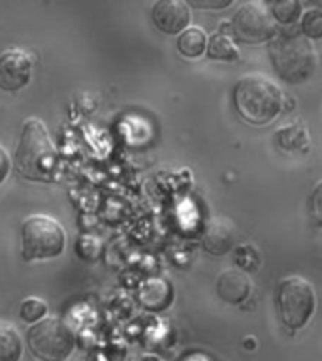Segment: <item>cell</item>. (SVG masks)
<instances>
[{
	"mask_svg": "<svg viewBox=\"0 0 322 361\" xmlns=\"http://www.w3.org/2000/svg\"><path fill=\"white\" fill-rule=\"evenodd\" d=\"M56 149L45 124L38 118H28L23 126L16 149V171L25 179L49 183L56 169Z\"/></svg>",
	"mask_w": 322,
	"mask_h": 361,
	"instance_id": "6da1fadb",
	"label": "cell"
},
{
	"mask_svg": "<svg viewBox=\"0 0 322 361\" xmlns=\"http://www.w3.org/2000/svg\"><path fill=\"white\" fill-rule=\"evenodd\" d=\"M271 64L279 78L287 83H304L313 75L316 66V53L304 34L292 28L277 32L268 45Z\"/></svg>",
	"mask_w": 322,
	"mask_h": 361,
	"instance_id": "7a4b0ae2",
	"label": "cell"
},
{
	"mask_svg": "<svg viewBox=\"0 0 322 361\" xmlns=\"http://www.w3.org/2000/svg\"><path fill=\"white\" fill-rule=\"evenodd\" d=\"M234 106L243 121L254 126H264L281 113L282 92L271 79L251 73L237 81Z\"/></svg>",
	"mask_w": 322,
	"mask_h": 361,
	"instance_id": "3957f363",
	"label": "cell"
},
{
	"mask_svg": "<svg viewBox=\"0 0 322 361\" xmlns=\"http://www.w3.org/2000/svg\"><path fill=\"white\" fill-rule=\"evenodd\" d=\"M27 344L38 361H66L76 348V333L61 318H42L28 329Z\"/></svg>",
	"mask_w": 322,
	"mask_h": 361,
	"instance_id": "277c9868",
	"label": "cell"
},
{
	"mask_svg": "<svg viewBox=\"0 0 322 361\" xmlns=\"http://www.w3.org/2000/svg\"><path fill=\"white\" fill-rule=\"evenodd\" d=\"M66 245L62 226L51 216L32 214L21 224V252L25 259H51L61 256Z\"/></svg>",
	"mask_w": 322,
	"mask_h": 361,
	"instance_id": "5b68a950",
	"label": "cell"
},
{
	"mask_svg": "<svg viewBox=\"0 0 322 361\" xmlns=\"http://www.w3.org/2000/svg\"><path fill=\"white\" fill-rule=\"evenodd\" d=\"M275 307L288 329H302L315 312L316 295L313 284L302 276H285L277 286Z\"/></svg>",
	"mask_w": 322,
	"mask_h": 361,
	"instance_id": "8992f818",
	"label": "cell"
},
{
	"mask_svg": "<svg viewBox=\"0 0 322 361\" xmlns=\"http://www.w3.org/2000/svg\"><path fill=\"white\" fill-rule=\"evenodd\" d=\"M230 32L243 44L258 45L275 36L277 25L271 19L268 6L262 2H247L239 6L232 17Z\"/></svg>",
	"mask_w": 322,
	"mask_h": 361,
	"instance_id": "52a82bcc",
	"label": "cell"
},
{
	"mask_svg": "<svg viewBox=\"0 0 322 361\" xmlns=\"http://www.w3.org/2000/svg\"><path fill=\"white\" fill-rule=\"evenodd\" d=\"M32 75V61L21 49H10L0 55V89L17 92L27 87Z\"/></svg>",
	"mask_w": 322,
	"mask_h": 361,
	"instance_id": "ba28073f",
	"label": "cell"
},
{
	"mask_svg": "<svg viewBox=\"0 0 322 361\" xmlns=\"http://www.w3.org/2000/svg\"><path fill=\"white\" fill-rule=\"evenodd\" d=\"M191 8L185 0H160L151 8V21L162 34L175 36L189 28Z\"/></svg>",
	"mask_w": 322,
	"mask_h": 361,
	"instance_id": "9c48e42d",
	"label": "cell"
},
{
	"mask_svg": "<svg viewBox=\"0 0 322 361\" xmlns=\"http://www.w3.org/2000/svg\"><path fill=\"white\" fill-rule=\"evenodd\" d=\"M251 290H253V282L242 269L225 271L217 279V293L228 305L243 303L251 295Z\"/></svg>",
	"mask_w": 322,
	"mask_h": 361,
	"instance_id": "30bf717a",
	"label": "cell"
},
{
	"mask_svg": "<svg viewBox=\"0 0 322 361\" xmlns=\"http://www.w3.org/2000/svg\"><path fill=\"white\" fill-rule=\"evenodd\" d=\"M234 243H236V228L228 219H213L203 231V248L215 256L230 252Z\"/></svg>",
	"mask_w": 322,
	"mask_h": 361,
	"instance_id": "8fae6325",
	"label": "cell"
},
{
	"mask_svg": "<svg viewBox=\"0 0 322 361\" xmlns=\"http://www.w3.org/2000/svg\"><path fill=\"white\" fill-rule=\"evenodd\" d=\"M174 290L162 279H149L140 288V303L149 310H164L169 307Z\"/></svg>",
	"mask_w": 322,
	"mask_h": 361,
	"instance_id": "7c38bea8",
	"label": "cell"
},
{
	"mask_svg": "<svg viewBox=\"0 0 322 361\" xmlns=\"http://www.w3.org/2000/svg\"><path fill=\"white\" fill-rule=\"evenodd\" d=\"M23 341L13 324L0 320V361H21Z\"/></svg>",
	"mask_w": 322,
	"mask_h": 361,
	"instance_id": "4fadbf2b",
	"label": "cell"
},
{
	"mask_svg": "<svg viewBox=\"0 0 322 361\" xmlns=\"http://www.w3.org/2000/svg\"><path fill=\"white\" fill-rule=\"evenodd\" d=\"M177 51L185 59H198L205 53L208 47V36L200 27H189L179 34L177 38Z\"/></svg>",
	"mask_w": 322,
	"mask_h": 361,
	"instance_id": "5bb4252c",
	"label": "cell"
},
{
	"mask_svg": "<svg viewBox=\"0 0 322 361\" xmlns=\"http://www.w3.org/2000/svg\"><path fill=\"white\" fill-rule=\"evenodd\" d=\"M205 53H208L209 59H213V61L225 62H234L237 61V56H239L237 45L234 44L232 36H225V34L220 32L213 34V36L208 39Z\"/></svg>",
	"mask_w": 322,
	"mask_h": 361,
	"instance_id": "9a60e30c",
	"label": "cell"
},
{
	"mask_svg": "<svg viewBox=\"0 0 322 361\" xmlns=\"http://www.w3.org/2000/svg\"><path fill=\"white\" fill-rule=\"evenodd\" d=\"M268 6V11H270L271 19L275 21V25H285V27H290V25H296L298 19L302 17V2L298 0H287V2H271Z\"/></svg>",
	"mask_w": 322,
	"mask_h": 361,
	"instance_id": "2e32d148",
	"label": "cell"
},
{
	"mask_svg": "<svg viewBox=\"0 0 322 361\" xmlns=\"http://www.w3.org/2000/svg\"><path fill=\"white\" fill-rule=\"evenodd\" d=\"M277 145H281L285 151L294 149H305L307 145V134L302 126H287L277 130Z\"/></svg>",
	"mask_w": 322,
	"mask_h": 361,
	"instance_id": "e0dca14e",
	"label": "cell"
},
{
	"mask_svg": "<svg viewBox=\"0 0 322 361\" xmlns=\"http://www.w3.org/2000/svg\"><path fill=\"white\" fill-rule=\"evenodd\" d=\"M302 34L307 39L322 38V13L321 10H309L302 16Z\"/></svg>",
	"mask_w": 322,
	"mask_h": 361,
	"instance_id": "ac0fdd59",
	"label": "cell"
},
{
	"mask_svg": "<svg viewBox=\"0 0 322 361\" xmlns=\"http://www.w3.org/2000/svg\"><path fill=\"white\" fill-rule=\"evenodd\" d=\"M47 314V305L38 298H28L21 305V318L28 324H36Z\"/></svg>",
	"mask_w": 322,
	"mask_h": 361,
	"instance_id": "d6986e66",
	"label": "cell"
},
{
	"mask_svg": "<svg viewBox=\"0 0 322 361\" xmlns=\"http://www.w3.org/2000/svg\"><path fill=\"white\" fill-rule=\"evenodd\" d=\"M186 6L196 10H225L232 6V0H189Z\"/></svg>",
	"mask_w": 322,
	"mask_h": 361,
	"instance_id": "ffe728a7",
	"label": "cell"
},
{
	"mask_svg": "<svg viewBox=\"0 0 322 361\" xmlns=\"http://www.w3.org/2000/svg\"><path fill=\"white\" fill-rule=\"evenodd\" d=\"M10 168H11L10 157H8V152L0 147V185L4 183V179L8 177V173H10Z\"/></svg>",
	"mask_w": 322,
	"mask_h": 361,
	"instance_id": "44dd1931",
	"label": "cell"
},
{
	"mask_svg": "<svg viewBox=\"0 0 322 361\" xmlns=\"http://www.w3.org/2000/svg\"><path fill=\"white\" fill-rule=\"evenodd\" d=\"M313 203H315V214L321 216V186H316L315 197H313Z\"/></svg>",
	"mask_w": 322,
	"mask_h": 361,
	"instance_id": "7402d4cb",
	"label": "cell"
},
{
	"mask_svg": "<svg viewBox=\"0 0 322 361\" xmlns=\"http://www.w3.org/2000/svg\"><path fill=\"white\" fill-rule=\"evenodd\" d=\"M185 361H211V360H209V357H205V355L194 354V355H189Z\"/></svg>",
	"mask_w": 322,
	"mask_h": 361,
	"instance_id": "603a6c76",
	"label": "cell"
}]
</instances>
